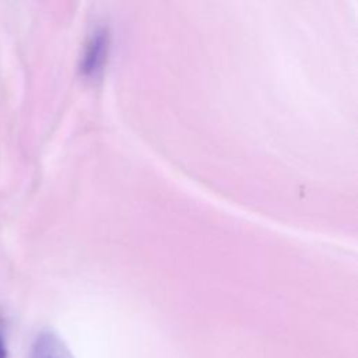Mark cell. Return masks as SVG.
Listing matches in <instances>:
<instances>
[{"mask_svg": "<svg viewBox=\"0 0 358 358\" xmlns=\"http://www.w3.org/2000/svg\"><path fill=\"white\" fill-rule=\"evenodd\" d=\"M28 358H76L67 344L52 330H42L34 338Z\"/></svg>", "mask_w": 358, "mask_h": 358, "instance_id": "1", "label": "cell"}, {"mask_svg": "<svg viewBox=\"0 0 358 358\" xmlns=\"http://www.w3.org/2000/svg\"><path fill=\"white\" fill-rule=\"evenodd\" d=\"M0 358H7V348H6V338H4V326L0 316Z\"/></svg>", "mask_w": 358, "mask_h": 358, "instance_id": "2", "label": "cell"}]
</instances>
